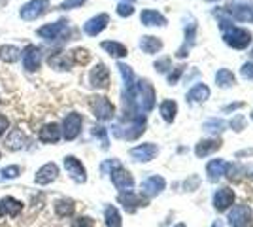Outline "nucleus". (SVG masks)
Instances as JSON below:
<instances>
[{
    "label": "nucleus",
    "mask_w": 253,
    "mask_h": 227,
    "mask_svg": "<svg viewBox=\"0 0 253 227\" xmlns=\"http://www.w3.org/2000/svg\"><path fill=\"white\" fill-rule=\"evenodd\" d=\"M40 142L43 144H55V142L61 140V127L57 123H45L42 129H40V135H38Z\"/></svg>",
    "instance_id": "nucleus-22"
},
{
    "label": "nucleus",
    "mask_w": 253,
    "mask_h": 227,
    "mask_svg": "<svg viewBox=\"0 0 253 227\" xmlns=\"http://www.w3.org/2000/svg\"><path fill=\"white\" fill-rule=\"evenodd\" d=\"M82 123H84V119H82L80 114H68L63 119V125H61V135L64 136V140H74L82 131Z\"/></svg>",
    "instance_id": "nucleus-4"
},
{
    "label": "nucleus",
    "mask_w": 253,
    "mask_h": 227,
    "mask_svg": "<svg viewBox=\"0 0 253 227\" xmlns=\"http://www.w3.org/2000/svg\"><path fill=\"white\" fill-rule=\"evenodd\" d=\"M157 152H159V148H157L155 144H151V142H148V144H140V146L132 148V150H130V157H132L134 161L148 163V161H151V159L157 156Z\"/></svg>",
    "instance_id": "nucleus-14"
},
{
    "label": "nucleus",
    "mask_w": 253,
    "mask_h": 227,
    "mask_svg": "<svg viewBox=\"0 0 253 227\" xmlns=\"http://www.w3.org/2000/svg\"><path fill=\"white\" fill-rule=\"evenodd\" d=\"M0 159H2V152H0Z\"/></svg>",
    "instance_id": "nucleus-51"
},
{
    "label": "nucleus",
    "mask_w": 253,
    "mask_h": 227,
    "mask_svg": "<svg viewBox=\"0 0 253 227\" xmlns=\"http://www.w3.org/2000/svg\"><path fill=\"white\" fill-rule=\"evenodd\" d=\"M108 23H110V15L108 14L95 15L84 25V32L87 36H97V34H100L104 28L108 27Z\"/></svg>",
    "instance_id": "nucleus-11"
},
{
    "label": "nucleus",
    "mask_w": 253,
    "mask_h": 227,
    "mask_svg": "<svg viewBox=\"0 0 253 227\" xmlns=\"http://www.w3.org/2000/svg\"><path fill=\"white\" fill-rule=\"evenodd\" d=\"M36 34L45 40V42H55V40H68L66 36L70 34L68 30V19H59V21H53V23H47L36 30Z\"/></svg>",
    "instance_id": "nucleus-1"
},
{
    "label": "nucleus",
    "mask_w": 253,
    "mask_h": 227,
    "mask_svg": "<svg viewBox=\"0 0 253 227\" xmlns=\"http://www.w3.org/2000/svg\"><path fill=\"white\" fill-rule=\"evenodd\" d=\"M110 176H112L113 185H115L119 191H132V187H134V178H132V174L126 169H123L121 165L113 167V169L110 170Z\"/></svg>",
    "instance_id": "nucleus-8"
},
{
    "label": "nucleus",
    "mask_w": 253,
    "mask_h": 227,
    "mask_svg": "<svg viewBox=\"0 0 253 227\" xmlns=\"http://www.w3.org/2000/svg\"><path fill=\"white\" fill-rule=\"evenodd\" d=\"M100 47L104 49V51H108L112 57L115 59H121V57H126V47L123 44L119 42H113V40H106V42L100 44Z\"/></svg>",
    "instance_id": "nucleus-28"
},
{
    "label": "nucleus",
    "mask_w": 253,
    "mask_h": 227,
    "mask_svg": "<svg viewBox=\"0 0 253 227\" xmlns=\"http://www.w3.org/2000/svg\"><path fill=\"white\" fill-rule=\"evenodd\" d=\"M250 218H252L250 206H246V204H236V206L231 210V214H229V224H231V227H244L250 222Z\"/></svg>",
    "instance_id": "nucleus-15"
},
{
    "label": "nucleus",
    "mask_w": 253,
    "mask_h": 227,
    "mask_svg": "<svg viewBox=\"0 0 253 227\" xmlns=\"http://www.w3.org/2000/svg\"><path fill=\"white\" fill-rule=\"evenodd\" d=\"M223 127H225V123L221 119H211V121L204 123V129L210 131V133H219V131H223Z\"/></svg>",
    "instance_id": "nucleus-37"
},
{
    "label": "nucleus",
    "mask_w": 253,
    "mask_h": 227,
    "mask_svg": "<svg viewBox=\"0 0 253 227\" xmlns=\"http://www.w3.org/2000/svg\"><path fill=\"white\" fill-rule=\"evenodd\" d=\"M155 68H157L159 72H167L170 68V59L169 57H165V59L157 61V63H155Z\"/></svg>",
    "instance_id": "nucleus-42"
},
{
    "label": "nucleus",
    "mask_w": 253,
    "mask_h": 227,
    "mask_svg": "<svg viewBox=\"0 0 253 227\" xmlns=\"http://www.w3.org/2000/svg\"><path fill=\"white\" fill-rule=\"evenodd\" d=\"M57 176H59V167L55 163H45L43 167L36 170V176H34V182L40 185H49L51 182H55Z\"/></svg>",
    "instance_id": "nucleus-12"
},
{
    "label": "nucleus",
    "mask_w": 253,
    "mask_h": 227,
    "mask_svg": "<svg viewBox=\"0 0 253 227\" xmlns=\"http://www.w3.org/2000/svg\"><path fill=\"white\" fill-rule=\"evenodd\" d=\"M161 47H163V42H161L159 38H155V36H142L140 49L144 51V53L153 55V53H157V51H161Z\"/></svg>",
    "instance_id": "nucleus-27"
},
{
    "label": "nucleus",
    "mask_w": 253,
    "mask_h": 227,
    "mask_svg": "<svg viewBox=\"0 0 253 227\" xmlns=\"http://www.w3.org/2000/svg\"><path fill=\"white\" fill-rule=\"evenodd\" d=\"M64 169L70 174V178L78 184H84L87 180V172H85V167L82 165V161L74 156H66L64 157Z\"/></svg>",
    "instance_id": "nucleus-9"
},
{
    "label": "nucleus",
    "mask_w": 253,
    "mask_h": 227,
    "mask_svg": "<svg viewBox=\"0 0 253 227\" xmlns=\"http://www.w3.org/2000/svg\"><path fill=\"white\" fill-rule=\"evenodd\" d=\"M21 57H23V67L27 72H38L40 67H42V51L38 45H27L23 51H21Z\"/></svg>",
    "instance_id": "nucleus-5"
},
{
    "label": "nucleus",
    "mask_w": 253,
    "mask_h": 227,
    "mask_svg": "<svg viewBox=\"0 0 253 227\" xmlns=\"http://www.w3.org/2000/svg\"><path fill=\"white\" fill-rule=\"evenodd\" d=\"M252 117H253V112H252Z\"/></svg>",
    "instance_id": "nucleus-52"
},
{
    "label": "nucleus",
    "mask_w": 253,
    "mask_h": 227,
    "mask_svg": "<svg viewBox=\"0 0 253 227\" xmlns=\"http://www.w3.org/2000/svg\"><path fill=\"white\" fill-rule=\"evenodd\" d=\"M225 12L231 15L232 19H236V21H250V23H253L252 4H234V6H229Z\"/></svg>",
    "instance_id": "nucleus-17"
},
{
    "label": "nucleus",
    "mask_w": 253,
    "mask_h": 227,
    "mask_svg": "<svg viewBox=\"0 0 253 227\" xmlns=\"http://www.w3.org/2000/svg\"><path fill=\"white\" fill-rule=\"evenodd\" d=\"M4 216V208H2V201H0V218Z\"/></svg>",
    "instance_id": "nucleus-47"
},
{
    "label": "nucleus",
    "mask_w": 253,
    "mask_h": 227,
    "mask_svg": "<svg viewBox=\"0 0 253 227\" xmlns=\"http://www.w3.org/2000/svg\"><path fill=\"white\" fill-rule=\"evenodd\" d=\"M19 174H21V167H17V165L4 167V169L0 170V182H4V180H15Z\"/></svg>",
    "instance_id": "nucleus-35"
},
{
    "label": "nucleus",
    "mask_w": 253,
    "mask_h": 227,
    "mask_svg": "<svg viewBox=\"0 0 253 227\" xmlns=\"http://www.w3.org/2000/svg\"><path fill=\"white\" fill-rule=\"evenodd\" d=\"M208 2H217V0H208Z\"/></svg>",
    "instance_id": "nucleus-50"
},
{
    "label": "nucleus",
    "mask_w": 253,
    "mask_h": 227,
    "mask_svg": "<svg viewBox=\"0 0 253 227\" xmlns=\"http://www.w3.org/2000/svg\"><path fill=\"white\" fill-rule=\"evenodd\" d=\"M28 144H30V140L21 129H12L8 138H6L8 150H23V148H27Z\"/></svg>",
    "instance_id": "nucleus-19"
},
{
    "label": "nucleus",
    "mask_w": 253,
    "mask_h": 227,
    "mask_svg": "<svg viewBox=\"0 0 253 227\" xmlns=\"http://www.w3.org/2000/svg\"><path fill=\"white\" fill-rule=\"evenodd\" d=\"M176 114H178V104H176L174 100H165V102L161 104V115H163L165 121H169V123L174 121Z\"/></svg>",
    "instance_id": "nucleus-31"
},
{
    "label": "nucleus",
    "mask_w": 253,
    "mask_h": 227,
    "mask_svg": "<svg viewBox=\"0 0 253 227\" xmlns=\"http://www.w3.org/2000/svg\"><path fill=\"white\" fill-rule=\"evenodd\" d=\"M232 170V165H229L227 161L223 159H213L208 163V167H206V174H208V180L211 182H217L221 176H225Z\"/></svg>",
    "instance_id": "nucleus-13"
},
{
    "label": "nucleus",
    "mask_w": 253,
    "mask_h": 227,
    "mask_svg": "<svg viewBox=\"0 0 253 227\" xmlns=\"http://www.w3.org/2000/svg\"><path fill=\"white\" fill-rule=\"evenodd\" d=\"M89 84L95 89H106L110 85V70H108V67H104L102 63H99L89 74Z\"/></svg>",
    "instance_id": "nucleus-10"
},
{
    "label": "nucleus",
    "mask_w": 253,
    "mask_h": 227,
    "mask_svg": "<svg viewBox=\"0 0 253 227\" xmlns=\"http://www.w3.org/2000/svg\"><path fill=\"white\" fill-rule=\"evenodd\" d=\"M19 57H21V49L17 47V45H12V44H4V45H0V61H4V63H15V61H19Z\"/></svg>",
    "instance_id": "nucleus-26"
},
{
    "label": "nucleus",
    "mask_w": 253,
    "mask_h": 227,
    "mask_svg": "<svg viewBox=\"0 0 253 227\" xmlns=\"http://www.w3.org/2000/svg\"><path fill=\"white\" fill-rule=\"evenodd\" d=\"M70 55H72V61H74L76 65H87V63L91 61V53H89L87 49H84V47L72 49Z\"/></svg>",
    "instance_id": "nucleus-34"
},
{
    "label": "nucleus",
    "mask_w": 253,
    "mask_h": 227,
    "mask_svg": "<svg viewBox=\"0 0 253 227\" xmlns=\"http://www.w3.org/2000/svg\"><path fill=\"white\" fill-rule=\"evenodd\" d=\"M91 110H93L95 117L99 121H110L113 117V114H115L113 104L106 97H93V100H91Z\"/></svg>",
    "instance_id": "nucleus-7"
},
{
    "label": "nucleus",
    "mask_w": 253,
    "mask_h": 227,
    "mask_svg": "<svg viewBox=\"0 0 253 227\" xmlns=\"http://www.w3.org/2000/svg\"><path fill=\"white\" fill-rule=\"evenodd\" d=\"M183 68H185V67H182V65H180V67H176V70L170 72V74H169V82H170V84H176V82L180 80V76L183 74Z\"/></svg>",
    "instance_id": "nucleus-41"
},
{
    "label": "nucleus",
    "mask_w": 253,
    "mask_h": 227,
    "mask_svg": "<svg viewBox=\"0 0 253 227\" xmlns=\"http://www.w3.org/2000/svg\"><path fill=\"white\" fill-rule=\"evenodd\" d=\"M47 8H49V0H30L27 2L23 8H21V19L23 21H34V19H38L40 15H43L47 12Z\"/></svg>",
    "instance_id": "nucleus-6"
},
{
    "label": "nucleus",
    "mask_w": 253,
    "mask_h": 227,
    "mask_svg": "<svg viewBox=\"0 0 253 227\" xmlns=\"http://www.w3.org/2000/svg\"><path fill=\"white\" fill-rule=\"evenodd\" d=\"M104 218H106V227H121V214L117 212L115 206H106Z\"/></svg>",
    "instance_id": "nucleus-32"
},
{
    "label": "nucleus",
    "mask_w": 253,
    "mask_h": 227,
    "mask_svg": "<svg viewBox=\"0 0 253 227\" xmlns=\"http://www.w3.org/2000/svg\"><path fill=\"white\" fill-rule=\"evenodd\" d=\"M95 226V220L89 218V216H82V218H76L72 222V227H93Z\"/></svg>",
    "instance_id": "nucleus-38"
},
{
    "label": "nucleus",
    "mask_w": 253,
    "mask_h": 227,
    "mask_svg": "<svg viewBox=\"0 0 253 227\" xmlns=\"http://www.w3.org/2000/svg\"><path fill=\"white\" fill-rule=\"evenodd\" d=\"M165 178L163 176H149L148 180H144V184H142V191L146 193V195H149V197H153V195H159L163 189H165Z\"/></svg>",
    "instance_id": "nucleus-20"
},
{
    "label": "nucleus",
    "mask_w": 253,
    "mask_h": 227,
    "mask_svg": "<svg viewBox=\"0 0 253 227\" xmlns=\"http://www.w3.org/2000/svg\"><path fill=\"white\" fill-rule=\"evenodd\" d=\"M117 199H119V203L125 206L126 212H134L138 206H144V204H146V201L142 197H138L136 193H132V191H121Z\"/></svg>",
    "instance_id": "nucleus-21"
},
{
    "label": "nucleus",
    "mask_w": 253,
    "mask_h": 227,
    "mask_svg": "<svg viewBox=\"0 0 253 227\" xmlns=\"http://www.w3.org/2000/svg\"><path fill=\"white\" fill-rule=\"evenodd\" d=\"M225 42L234 47V49H244L248 47V44L252 42V32L246 30V28H238V27H231L229 30H225Z\"/></svg>",
    "instance_id": "nucleus-3"
},
{
    "label": "nucleus",
    "mask_w": 253,
    "mask_h": 227,
    "mask_svg": "<svg viewBox=\"0 0 253 227\" xmlns=\"http://www.w3.org/2000/svg\"><path fill=\"white\" fill-rule=\"evenodd\" d=\"M53 208H55V214L59 218H68L76 212V203L72 199H57Z\"/></svg>",
    "instance_id": "nucleus-25"
},
{
    "label": "nucleus",
    "mask_w": 253,
    "mask_h": 227,
    "mask_svg": "<svg viewBox=\"0 0 253 227\" xmlns=\"http://www.w3.org/2000/svg\"><path fill=\"white\" fill-rule=\"evenodd\" d=\"M93 136H97L100 142H102V148H108L110 146V140H108V131L104 127H93Z\"/></svg>",
    "instance_id": "nucleus-36"
},
{
    "label": "nucleus",
    "mask_w": 253,
    "mask_h": 227,
    "mask_svg": "<svg viewBox=\"0 0 253 227\" xmlns=\"http://www.w3.org/2000/svg\"><path fill=\"white\" fill-rule=\"evenodd\" d=\"M85 2H87V0H64L59 8H61V10H74V8H82Z\"/></svg>",
    "instance_id": "nucleus-40"
},
{
    "label": "nucleus",
    "mask_w": 253,
    "mask_h": 227,
    "mask_svg": "<svg viewBox=\"0 0 253 227\" xmlns=\"http://www.w3.org/2000/svg\"><path fill=\"white\" fill-rule=\"evenodd\" d=\"M126 2H130V4H132V2H134V0H126Z\"/></svg>",
    "instance_id": "nucleus-49"
},
{
    "label": "nucleus",
    "mask_w": 253,
    "mask_h": 227,
    "mask_svg": "<svg viewBox=\"0 0 253 227\" xmlns=\"http://www.w3.org/2000/svg\"><path fill=\"white\" fill-rule=\"evenodd\" d=\"M244 121H246V119H244V115H242V114H238V115H236V117L231 121V127L234 129V131H242V129H244Z\"/></svg>",
    "instance_id": "nucleus-43"
},
{
    "label": "nucleus",
    "mask_w": 253,
    "mask_h": 227,
    "mask_svg": "<svg viewBox=\"0 0 253 227\" xmlns=\"http://www.w3.org/2000/svg\"><path fill=\"white\" fill-rule=\"evenodd\" d=\"M176 227H185V226H183V224H180V226H176Z\"/></svg>",
    "instance_id": "nucleus-48"
},
{
    "label": "nucleus",
    "mask_w": 253,
    "mask_h": 227,
    "mask_svg": "<svg viewBox=\"0 0 253 227\" xmlns=\"http://www.w3.org/2000/svg\"><path fill=\"white\" fill-rule=\"evenodd\" d=\"M215 82H217V85H221V87H231V85L234 84V74L231 70H227V68H221V70L215 74Z\"/></svg>",
    "instance_id": "nucleus-33"
},
{
    "label": "nucleus",
    "mask_w": 253,
    "mask_h": 227,
    "mask_svg": "<svg viewBox=\"0 0 253 227\" xmlns=\"http://www.w3.org/2000/svg\"><path fill=\"white\" fill-rule=\"evenodd\" d=\"M2 208H4V214H8L10 218H15V216H19V214L23 212V203L19 201V199L12 197V195H8V197H2Z\"/></svg>",
    "instance_id": "nucleus-24"
},
{
    "label": "nucleus",
    "mask_w": 253,
    "mask_h": 227,
    "mask_svg": "<svg viewBox=\"0 0 253 227\" xmlns=\"http://www.w3.org/2000/svg\"><path fill=\"white\" fill-rule=\"evenodd\" d=\"M242 76H244L246 80H253V63H246V65L242 67Z\"/></svg>",
    "instance_id": "nucleus-45"
},
{
    "label": "nucleus",
    "mask_w": 253,
    "mask_h": 227,
    "mask_svg": "<svg viewBox=\"0 0 253 227\" xmlns=\"http://www.w3.org/2000/svg\"><path fill=\"white\" fill-rule=\"evenodd\" d=\"M47 65L55 70H70L74 67V61H72V55L66 53V51H57L53 55L47 59Z\"/></svg>",
    "instance_id": "nucleus-18"
},
{
    "label": "nucleus",
    "mask_w": 253,
    "mask_h": 227,
    "mask_svg": "<svg viewBox=\"0 0 253 227\" xmlns=\"http://www.w3.org/2000/svg\"><path fill=\"white\" fill-rule=\"evenodd\" d=\"M117 14L121 15V17H130V15L134 14V8H132V4L130 2H121L119 6H117Z\"/></svg>",
    "instance_id": "nucleus-39"
},
{
    "label": "nucleus",
    "mask_w": 253,
    "mask_h": 227,
    "mask_svg": "<svg viewBox=\"0 0 253 227\" xmlns=\"http://www.w3.org/2000/svg\"><path fill=\"white\" fill-rule=\"evenodd\" d=\"M208 97H210V89L204 84L195 85V87L187 93V100H189V102H202V100H206Z\"/></svg>",
    "instance_id": "nucleus-29"
},
{
    "label": "nucleus",
    "mask_w": 253,
    "mask_h": 227,
    "mask_svg": "<svg viewBox=\"0 0 253 227\" xmlns=\"http://www.w3.org/2000/svg\"><path fill=\"white\" fill-rule=\"evenodd\" d=\"M252 55H253V51H252Z\"/></svg>",
    "instance_id": "nucleus-53"
},
{
    "label": "nucleus",
    "mask_w": 253,
    "mask_h": 227,
    "mask_svg": "<svg viewBox=\"0 0 253 227\" xmlns=\"http://www.w3.org/2000/svg\"><path fill=\"white\" fill-rule=\"evenodd\" d=\"M8 129H10V119L4 114H0V136H4Z\"/></svg>",
    "instance_id": "nucleus-44"
},
{
    "label": "nucleus",
    "mask_w": 253,
    "mask_h": 227,
    "mask_svg": "<svg viewBox=\"0 0 253 227\" xmlns=\"http://www.w3.org/2000/svg\"><path fill=\"white\" fill-rule=\"evenodd\" d=\"M117 165H119V163H117L115 159H110V161H104V163H102L100 170H102V172H108V170L113 169V167H117Z\"/></svg>",
    "instance_id": "nucleus-46"
},
{
    "label": "nucleus",
    "mask_w": 253,
    "mask_h": 227,
    "mask_svg": "<svg viewBox=\"0 0 253 227\" xmlns=\"http://www.w3.org/2000/svg\"><path fill=\"white\" fill-rule=\"evenodd\" d=\"M136 104L144 112H151L155 106V89L148 80L136 82Z\"/></svg>",
    "instance_id": "nucleus-2"
},
{
    "label": "nucleus",
    "mask_w": 253,
    "mask_h": 227,
    "mask_svg": "<svg viewBox=\"0 0 253 227\" xmlns=\"http://www.w3.org/2000/svg\"><path fill=\"white\" fill-rule=\"evenodd\" d=\"M221 148V142L219 140H202L198 142V146L195 148V154L198 157H206L210 156L211 152H215V150H219Z\"/></svg>",
    "instance_id": "nucleus-30"
},
{
    "label": "nucleus",
    "mask_w": 253,
    "mask_h": 227,
    "mask_svg": "<svg viewBox=\"0 0 253 227\" xmlns=\"http://www.w3.org/2000/svg\"><path fill=\"white\" fill-rule=\"evenodd\" d=\"M140 21L146 27H165L167 25V19L155 10H144L140 15Z\"/></svg>",
    "instance_id": "nucleus-23"
},
{
    "label": "nucleus",
    "mask_w": 253,
    "mask_h": 227,
    "mask_svg": "<svg viewBox=\"0 0 253 227\" xmlns=\"http://www.w3.org/2000/svg\"><path fill=\"white\" fill-rule=\"evenodd\" d=\"M232 203H234V191L229 189V187H221V189H217L213 193V206H215L217 212L227 210Z\"/></svg>",
    "instance_id": "nucleus-16"
}]
</instances>
